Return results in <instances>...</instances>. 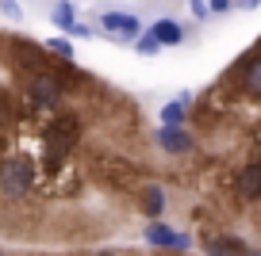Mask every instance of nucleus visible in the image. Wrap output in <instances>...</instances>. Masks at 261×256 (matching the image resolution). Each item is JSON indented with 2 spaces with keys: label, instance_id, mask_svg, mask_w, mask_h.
I'll list each match as a JSON object with an SVG mask.
<instances>
[{
  "label": "nucleus",
  "instance_id": "f257e3e1",
  "mask_svg": "<svg viewBox=\"0 0 261 256\" xmlns=\"http://www.w3.org/2000/svg\"><path fill=\"white\" fill-rule=\"evenodd\" d=\"M77 142H81V119L77 115H54L42 126V165L50 172H58L65 165V157L73 153Z\"/></svg>",
  "mask_w": 261,
  "mask_h": 256
},
{
  "label": "nucleus",
  "instance_id": "f03ea898",
  "mask_svg": "<svg viewBox=\"0 0 261 256\" xmlns=\"http://www.w3.org/2000/svg\"><path fill=\"white\" fill-rule=\"evenodd\" d=\"M35 187V165L31 157H8L0 161V195L4 199H23Z\"/></svg>",
  "mask_w": 261,
  "mask_h": 256
},
{
  "label": "nucleus",
  "instance_id": "7ed1b4c3",
  "mask_svg": "<svg viewBox=\"0 0 261 256\" xmlns=\"http://www.w3.org/2000/svg\"><path fill=\"white\" fill-rule=\"evenodd\" d=\"M27 107L31 111H39V107H54L62 104V80L54 77V73H35L31 80H27Z\"/></svg>",
  "mask_w": 261,
  "mask_h": 256
},
{
  "label": "nucleus",
  "instance_id": "20e7f679",
  "mask_svg": "<svg viewBox=\"0 0 261 256\" xmlns=\"http://www.w3.org/2000/svg\"><path fill=\"white\" fill-rule=\"evenodd\" d=\"M12 61L23 65L27 73H54L50 69V57H46V46H39V42L31 39H12Z\"/></svg>",
  "mask_w": 261,
  "mask_h": 256
},
{
  "label": "nucleus",
  "instance_id": "39448f33",
  "mask_svg": "<svg viewBox=\"0 0 261 256\" xmlns=\"http://www.w3.org/2000/svg\"><path fill=\"white\" fill-rule=\"evenodd\" d=\"M234 80H238V88H242V92L261 96V54H257V50L246 54L242 61L234 65Z\"/></svg>",
  "mask_w": 261,
  "mask_h": 256
},
{
  "label": "nucleus",
  "instance_id": "423d86ee",
  "mask_svg": "<svg viewBox=\"0 0 261 256\" xmlns=\"http://www.w3.org/2000/svg\"><path fill=\"white\" fill-rule=\"evenodd\" d=\"M146 241H150V245H158V248H188V237L173 233L169 226H162V222L146 226Z\"/></svg>",
  "mask_w": 261,
  "mask_h": 256
},
{
  "label": "nucleus",
  "instance_id": "0eeeda50",
  "mask_svg": "<svg viewBox=\"0 0 261 256\" xmlns=\"http://www.w3.org/2000/svg\"><path fill=\"white\" fill-rule=\"evenodd\" d=\"M238 191H242L246 199H261V161L242 165V172H238Z\"/></svg>",
  "mask_w": 261,
  "mask_h": 256
},
{
  "label": "nucleus",
  "instance_id": "6e6552de",
  "mask_svg": "<svg viewBox=\"0 0 261 256\" xmlns=\"http://www.w3.org/2000/svg\"><path fill=\"white\" fill-rule=\"evenodd\" d=\"M100 27L115 35H127V39H139V19L135 16H119V12H104L100 16Z\"/></svg>",
  "mask_w": 261,
  "mask_h": 256
},
{
  "label": "nucleus",
  "instance_id": "1a4fd4ad",
  "mask_svg": "<svg viewBox=\"0 0 261 256\" xmlns=\"http://www.w3.org/2000/svg\"><path fill=\"white\" fill-rule=\"evenodd\" d=\"M158 142H162L165 153H188V149H192V134H185L180 126H162Z\"/></svg>",
  "mask_w": 261,
  "mask_h": 256
},
{
  "label": "nucleus",
  "instance_id": "9d476101",
  "mask_svg": "<svg viewBox=\"0 0 261 256\" xmlns=\"http://www.w3.org/2000/svg\"><path fill=\"white\" fill-rule=\"evenodd\" d=\"M139 210L146 218H158L165 210V191H162V187H142V191H139Z\"/></svg>",
  "mask_w": 261,
  "mask_h": 256
},
{
  "label": "nucleus",
  "instance_id": "9b49d317",
  "mask_svg": "<svg viewBox=\"0 0 261 256\" xmlns=\"http://www.w3.org/2000/svg\"><path fill=\"white\" fill-rule=\"evenodd\" d=\"M150 35H154L162 46H177L180 39H185V31H180V23H173V19H158L154 27H150Z\"/></svg>",
  "mask_w": 261,
  "mask_h": 256
},
{
  "label": "nucleus",
  "instance_id": "f8f14e48",
  "mask_svg": "<svg viewBox=\"0 0 261 256\" xmlns=\"http://www.w3.org/2000/svg\"><path fill=\"white\" fill-rule=\"evenodd\" d=\"M207 256H250V252H246V245L234 241V237H212L207 241Z\"/></svg>",
  "mask_w": 261,
  "mask_h": 256
},
{
  "label": "nucleus",
  "instance_id": "ddd939ff",
  "mask_svg": "<svg viewBox=\"0 0 261 256\" xmlns=\"http://www.w3.org/2000/svg\"><path fill=\"white\" fill-rule=\"evenodd\" d=\"M54 23L62 27V31H69V35H73V27H77V12H73V4H69V0L54 4Z\"/></svg>",
  "mask_w": 261,
  "mask_h": 256
},
{
  "label": "nucleus",
  "instance_id": "4468645a",
  "mask_svg": "<svg viewBox=\"0 0 261 256\" xmlns=\"http://www.w3.org/2000/svg\"><path fill=\"white\" fill-rule=\"evenodd\" d=\"M180 119H185V100L162 107V126H180Z\"/></svg>",
  "mask_w": 261,
  "mask_h": 256
},
{
  "label": "nucleus",
  "instance_id": "2eb2a0df",
  "mask_svg": "<svg viewBox=\"0 0 261 256\" xmlns=\"http://www.w3.org/2000/svg\"><path fill=\"white\" fill-rule=\"evenodd\" d=\"M135 50H139L142 57H150V54H158V50H162V42H158L154 35L146 31V35H139V39H135Z\"/></svg>",
  "mask_w": 261,
  "mask_h": 256
},
{
  "label": "nucleus",
  "instance_id": "dca6fc26",
  "mask_svg": "<svg viewBox=\"0 0 261 256\" xmlns=\"http://www.w3.org/2000/svg\"><path fill=\"white\" fill-rule=\"evenodd\" d=\"M12 122H16V111H12V104H8V100L0 96V138H8Z\"/></svg>",
  "mask_w": 261,
  "mask_h": 256
},
{
  "label": "nucleus",
  "instance_id": "f3484780",
  "mask_svg": "<svg viewBox=\"0 0 261 256\" xmlns=\"http://www.w3.org/2000/svg\"><path fill=\"white\" fill-rule=\"evenodd\" d=\"M46 46H50V54L65 57V61H73V46H69L65 39H46Z\"/></svg>",
  "mask_w": 261,
  "mask_h": 256
},
{
  "label": "nucleus",
  "instance_id": "a211bd4d",
  "mask_svg": "<svg viewBox=\"0 0 261 256\" xmlns=\"http://www.w3.org/2000/svg\"><path fill=\"white\" fill-rule=\"evenodd\" d=\"M188 12H192L196 19H204V16H212V4H204V0H192V4H188Z\"/></svg>",
  "mask_w": 261,
  "mask_h": 256
},
{
  "label": "nucleus",
  "instance_id": "6ab92c4d",
  "mask_svg": "<svg viewBox=\"0 0 261 256\" xmlns=\"http://www.w3.org/2000/svg\"><path fill=\"white\" fill-rule=\"evenodd\" d=\"M0 12H4V16H12V19H16V16H19V4H16V0H0Z\"/></svg>",
  "mask_w": 261,
  "mask_h": 256
},
{
  "label": "nucleus",
  "instance_id": "aec40b11",
  "mask_svg": "<svg viewBox=\"0 0 261 256\" xmlns=\"http://www.w3.org/2000/svg\"><path fill=\"white\" fill-rule=\"evenodd\" d=\"M230 4H234V0H212V12H227Z\"/></svg>",
  "mask_w": 261,
  "mask_h": 256
},
{
  "label": "nucleus",
  "instance_id": "412c9836",
  "mask_svg": "<svg viewBox=\"0 0 261 256\" xmlns=\"http://www.w3.org/2000/svg\"><path fill=\"white\" fill-rule=\"evenodd\" d=\"M242 4H246V8H257V4H261V0H242Z\"/></svg>",
  "mask_w": 261,
  "mask_h": 256
},
{
  "label": "nucleus",
  "instance_id": "4be33fe9",
  "mask_svg": "<svg viewBox=\"0 0 261 256\" xmlns=\"http://www.w3.org/2000/svg\"><path fill=\"white\" fill-rule=\"evenodd\" d=\"M92 256H115V252H92Z\"/></svg>",
  "mask_w": 261,
  "mask_h": 256
},
{
  "label": "nucleus",
  "instance_id": "5701e85b",
  "mask_svg": "<svg viewBox=\"0 0 261 256\" xmlns=\"http://www.w3.org/2000/svg\"><path fill=\"white\" fill-rule=\"evenodd\" d=\"M257 54H261V39H257Z\"/></svg>",
  "mask_w": 261,
  "mask_h": 256
},
{
  "label": "nucleus",
  "instance_id": "b1692460",
  "mask_svg": "<svg viewBox=\"0 0 261 256\" xmlns=\"http://www.w3.org/2000/svg\"><path fill=\"white\" fill-rule=\"evenodd\" d=\"M0 256H8V252H0Z\"/></svg>",
  "mask_w": 261,
  "mask_h": 256
}]
</instances>
